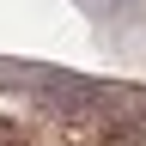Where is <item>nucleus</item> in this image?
<instances>
[{"label": "nucleus", "instance_id": "1", "mask_svg": "<svg viewBox=\"0 0 146 146\" xmlns=\"http://www.w3.org/2000/svg\"><path fill=\"white\" fill-rule=\"evenodd\" d=\"M0 146H18V140H0Z\"/></svg>", "mask_w": 146, "mask_h": 146}]
</instances>
